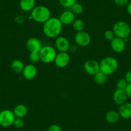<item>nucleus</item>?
<instances>
[{"label":"nucleus","mask_w":131,"mask_h":131,"mask_svg":"<svg viewBox=\"0 0 131 131\" xmlns=\"http://www.w3.org/2000/svg\"><path fill=\"white\" fill-rule=\"evenodd\" d=\"M26 47L29 52H39L42 48V43L39 39L36 37H31L27 40Z\"/></svg>","instance_id":"nucleus-11"},{"label":"nucleus","mask_w":131,"mask_h":131,"mask_svg":"<svg viewBox=\"0 0 131 131\" xmlns=\"http://www.w3.org/2000/svg\"><path fill=\"white\" fill-rule=\"evenodd\" d=\"M13 113L16 118H24L28 114V109L24 104H18L14 108Z\"/></svg>","instance_id":"nucleus-17"},{"label":"nucleus","mask_w":131,"mask_h":131,"mask_svg":"<svg viewBox=\"0 0 131 131\" xmlns=\"http://www.w3.org/2000/svg\"><path fill=\"white\" fill-rule=\"evenodd\" d=\"M37 68L34 64H27L25 66L22 72L23 77L26 80H32L37 76Z\"/></svg>","instance_id":"nucleus-13"},{"label":"nucleus","mask_w":131,"mask_h":131,"mask_svg":"<svg viewBox=\"0 0 131 131\" xmlns=\"http://www.w3.org/2000/svg\"><path fill=\"white\" fill-rule=\"evenodd\" d=\"M125 91L126 93H127V95L128 96V98L131 99V83H128L127 88L125 89Z\"/></svg>","instance_id":"nucleus-32"},{"label":"nucleus","mask_w":131,"mask_h":131,"mask_svg":"<svg viewBox=\"0 0 131 131\" xmlns=\"http://www.w3.org/2000/svg\"><path fill=\"white\" fill-rule=\"evenodd\" d=\"M128 83L127 82V80L123 78V79H120L118 80L116 83V88L118 89H122V90H125L127 88V85Z\"/></svg>","instance_id":"nucleus-26"},{"label":"nucleus","mask_w":131,"mask_h":131,"mask_svg":"<svg viewBox=\"0 0 131 131\" xmlns=\"http://www.w3.org/2000/svg\"><path fill=\"white\" fill-rule=\"evenodd\" d=\"M16 117L13 111L9 109H4L0 111V126L9 127L13 125Z\"/></svg>","instance_id":"nucleus-6"},{"label":"nucleus","mask_w":131,"mask_h":131,"mask_svg":"<svg viewBox=\"0 0 131 131\" xmlns=\"http://www.w3.org/2000/svg\"><path fill=\"white\" fill-rule=\"evenodd\" d=\"M114 3L118 7H125L129 3V0H114Z\"/></svg>","instance_id":"nucleus-29"},{"label":"nucleus","mask_w":131,"mask_h":131,"mask_svg":"<svg viewBox=\"0 0 131 131\" xmlns=\"http://www.w3.org/2000/svg\"><path fill=\"white\" fill-rule=\"evenodd\" d=\"M19 7L24 12H31L36 7V0H20Z\"/></svg>","instance_id":"nucleus-18"},{"label":"nucleus","mask_w":131,"mask_h":131,"mask_svg":"<svg viewBox=\"0 0 131 131\" xmlns=\"http://www.w3.org/2000/svg\"><path fill=\"white\" fill-rule=\"evenodd\" d=\"M70 62V55L68 52H59L57 54L54 62L55 66L59 68L66 67Z\"/></svg>","instance_id":"nucleus-9"},{"label":"nucleus","mask_w":131,"mask_h":131,"mask_svg":"<svg viewBox=\"0 0 131 131\" xmlns=\"http://www.w3.org/2000/svg\"><path fill=\"white\" fill-rule=\"evenodd\" d=\"M127 12L131 16V2H129L127 5Z\"/></svg>","instance_id":"nucleus-34"},{"label":"nucleus","mask_w":131,"mask_h":131,"mask_svg":"<svg viewBox=\"0 0 131 131\" xmlns=\"http://www.w3.org/2000/svg\"><path fill=\"white\" fill-rule=\"evenodd\" d=\"M31 17L36 22L44 24L51 17V12L45 6H36L31 11Z\"/></svg>","instance_id":"nucleus-2"},{"label":"nucleus","mask_w":131,"mask_h":131,"mask_svg":"<svg viewBox=\"0 0 131 131\" xmlns=\"http://www.w3.org/2000/svg\"><path fill=\"white\" fill-rule=\"evenodd\" d=\"M113 31L116 37L123 39L125 42L131 35L130 26L128 23L123 21L116 22L113 26Z\"/></svg>","instance_id":"nucleus-4"},{"label":"nucleus","mask_w":131,"mask_h":131,"mask_svg":"<svg viewBox=\"0 0 131 131\" xmlns=\"http://www.w3.org/2000/svg\"><path fill=\"white\" fill-rule=\"evenodd\" d=\"M63 25L57 17H50L43 24L42 31L49 38H57L62 30Z\"/></svg>","instance_id":"nucleus-1"},{"label":"nucleus","mask_w":131,"mask_h":131,"mask_svg":"<svg viewBox=\"0 0 131 131\" xmlns=\"http://www.w3.org/2000/svg\"><path fill=\"white\" fill-rule=\"evenodd\" d=\"M124 79L127 80L128 83H131V70H129L126 73Z\"/></svg>","instance_id":"nucleus-33"},{"label":"nucleus","mask_w":131,"mask_h":131,"mask_svg":"<svg viewBox=\"0 0 131 131\" xmlns=\"http://www.w3.org/2000/svg\"><path fill=\"white\" fill-rule=\"evenodd\" d=\"M130 70H131V64H130Z\"/></svg>","instance_id":"nucleus-36"},{"label":"nucleus","mask_w":131,"mask_h":131,"mask_svg":"<svg viewBox=\"0 0 131 131\" xmlns=\"http://www.w3.org/2000/svg\"><path fill=\"white\" fill-rule=\"evenodd\" d=\"M113 99L114 102L116 105H121L124 103L127 102L128 96H127L125 91L116 89V90H115V91L113 93Z\"/></svg>","instance_id":"nucleus-14"},{"label":"nucleus","mask_w":131,"mask_h":131,"mask_svg":"<svg viewBox=\"0 0 131 131\" xmlns=\"http://www.w3.org/2000/svg\"><path fill=\"white\" fill-rule=\"evenodd\" d=\"M25 66L22 60L19 59H14L11 63V68L16 73H22Z\"/></svg>","instance_id":"nucleus-20"},{"label":"nucleus","mask_w":131,"mask_h":131,"mask_svg":"<svg viewBox=\"0 0 131 131\" xmlns=\"http://www.w3.org/2000/svg\"><path fill=\"white\" fill-rule=\"evenodd\" d=\"M111 47L115 53H121L125 50L126 42L123 39L116 37L111 41Z\"/></svg>","instance_id":"nucleus-12"},{"label":"nucleus","mask_w":131,"mask_h":131,"mask_svg":"<svg viewBox=\"0 0 131 131\" xmlns=\"http://www.w3.org/2000/svg\"><path fill=\"white\" fill-rule=\"evenodd\" d=\"M13 125L17 128H23L25 125V121L23 120V118H16L14 122Z\"/></svg>","instance_id":"nucleus-28"},{"label":"nucleus","mask_w":131,"mask_h":131,"mask_svg":"<svg viewBox=\"0 0 131 131\" xmlns=\"http://www.w3.org/2000/svg\"><path fill=\"white\" fill-rule=\"evenodd\" d=\"M93 77H94V81L98 85H104L107 80V75L104 74L102 71H99Z\"/></svg>","instance_id":"nucleus-21"},{"label":"nucleus","mask_w":131,"mask_h":131,"mask_svg":"<svg viewBox=\"0 0 131 131\" xmlns=\"http://www.w3.org/2000/svg\"><path fill=\"white\" fill-rule=\"evenodd\" d=\"M105 118V120L108 123H111V124H114L119 121L120 116H119L118 111L115 110H111L106 113Z\"/></svg>","instance_id":"nucleus-19"},{"label":"nucleus","mask_w":131,"mask_h":131,"mask_svg":"<svg viewBox=\"0 0 131 131\" xmlns=\"http://www.w3.org/2000/svg\"><path fill=\"white\" fill-rule=\"evenodd\" d=\"M46 131H62L60 126L57 124H52L49 126Z\"/></svg>","instance_id":"nucleus-30"},{"label":"nucleus","mask_w":131,"mask_h":131,"mask_svg":"<svg viewBox=\"0 0 131 131\" xmlns=\"http://www.w3.org/2000/svg\"><path fill=\"white\" fill-rule=\"evenodd\" d=\"M84 69L87 73L94 76L97 73L100 71V62L94 59H89L84 63Z\"/></svg>","instance_id":"nucleus-8"},{"label":"nucleus","mask_w":131,"mask_h":131,"mask_svg":"<svg viewBox=\"0 0 131 131\" xmlns=\"http://www.w3.org/2000/svg\"><path fill=\"white\" fill-rule=\"evenodd\" d=\"M118 62L113 57H104L100 62V71L106 75H113L118 70Z\"/></svg>","instance_id":"nucleus-3"},{"label":"nucleus","mask_w":131,"mask_h":131,"mask_svg":"<svg viewBox=\"0 0 131 131\" xmlns=\"http://www.w3.org/2000/svg\"><path fill=\"white\" fill-rule=\"evenodd\" d=\"M104 38L109 41H111L112 40H113L116 37L115 34H114L113 30H107L105 31L104 34Z\"/></svg>","instance_id":"nucleus-27"},{"label":"nucleus","mask_w":131,"mask_h":131,"mask_svg":"<svg viewBox=\"0 0 131 131\" xmlns=\"http://www.w3.org/2000/svg\"><path fill=\"white\" fill-rule=\"evenodd\" d=\"M59 2L64 8H71L77 2L76 0H59Z\"/></svg>","instance_id":"nucleus-24"},{"label":"nucleus","mask_w":131,"mask_h":131,"mask_svg":"<svg viewBox=\"0 0 131 131\" xmlns=\"http://www.w3.org/2000/svg\"><path fill=\"white\" fill-rule=\"evenodd\" d=\"M63 25H69L73 24L75 20V14L71 10L64 11L59 17Z\"/></svg>","instance_id":"nucleus-15"},{"label":"nucleus","mask_w":131,"mask_h":131,"mask_svg":"<svg viewBox=\"0 0 131 131\" xmlns=\"http://www.w3.org/2000/svg\"><path fill=\"white\" fill-rule=\"evenodd\" d=\"M85 26V23L81 19H75L73 23V28L77 32L84 31Z\"/></svg>","instance_id":"nucleus-22"},{"label":"nucleus","mask_w":131,"mask_h":131,"mask_svg":"<svg viewBox=\"0 0 131 131\" xmlns=\"http://www.w3.org/2000/svg\"><path fill=\"white\" fill-rule=\"evenodd\" d=\"M25 21V17L23 16H17L15 18V21L18 24H21Z\"/></svg>","instance_id":"nucleus-31"},{"label":"nucleus","mask_w":131,"mask_h":131,"mask_svg":"<svg viewBox=\"0 0 131 131\" xmlns=\"http://www.w3.org/2000/svg\"><path fill=\"white\" fill-rule=\"evenodd\" d=\"M71 10L75 15H80L84 11V7H83V6L80 3L76 2L75 4L73 5L72 7H71Z\"/></svg>","instance_id":"nucleus-23"},{"label":"nucleus","mask_w":131,"mask_h":131,"mask_svg":"<svg viewBox=\"0 0 131 131\" xmlns=\"http://www.w3.org/2000/svg\"><path fill=\"white\" fill-rule=\"evenodd\" d=\"M118 111L120 116V118L125 119L131 118V103L127 102L122 105H119Z\"/></svg>","instance_id":"nucleus-16"},{"label":"nucleus","mask_w":131,"mask_h":131,"mask_svg":"<svg viewBox=\"0 0 131 131\" xmlns=\"http://www.w3.org/2000/svg\"><path fill=\"white\" fill-rule=\"evenodd\" d=\"M130 42H131V35L130 36Z\"/></svg>","instance_id":"nucleus-35"},{"label":"nucleus","mask_w":131,"mask_h":131,"mask_svg":"<svg viewBox=\"0 0 131 131\" xmlns=\"http://www.w3.org/2000/svg\"><path fill=\"white\" fill-rule=\"evenodd\" d=\"M29 60L31 63H37L40 60L39 52H30L29 54Z\"/></svg>","instance_id":"nucleus-25"},{"label":"nucleus","mask_w":131,"mask_h":131,"mask_svg":"<svg viewBox=\"0 0 131 131\" xmlns=\"http://www.w3.org/2000/svg\"><path fill=\"white\" fill-rule=\"evenodd\" d=\"M56 49L60 52H68L70 50V43L69 40L64 36H59L56 38L55 41Z\"/></svg>","instance_id":"nucleus-10"},{"label":"nucleus","mask_w":131,"mask_h":131,"mask_svg":"<svg viewBox=\"0 0 131 131\" xmlns=\"http://www.w3.org/2000/svg\"><path fill=\"white\" fill-rule=\"evenodd\" d=\"M77 45L81 47H86L91 42V37L88 32L84 31L77 32L74 37Z\"/></svg>","instance_id":"nucleus-7"},{"label":"nucleus","mask_w":131,"mask_h":131,"mask_svg":"<svg viewBox=\"0 0 131 131\" xmlns=\"http://www.w3.org/2000/svg\"><path fill=\"white\" fill-rule=\"evenodd\" d=\"M57 54L56 50L53 46L48 45L42 46L39 51L40 60L45 64H50L54 62Z\"/></svg>","instance_id":"nucleus-5"}]
</instances>
